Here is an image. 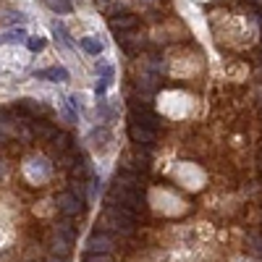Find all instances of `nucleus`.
Returning a JSON list of instances; mask_svg holds the SVG:
<instances>
[{
    "mask_svg": "<svg viewBox=\"0 0 262 262\" xmlns=\"http://www.w3.org/2000/svg\"><path fill=\"white\" fill-rule=\"evenodd\" d=\"M37 79H48V82H66L68 79V71L63 66H50V68H42V71L34 74Z\"/></svg>",
    "mask_w": 262,
    "mask_h": 262,
    "instance_id": "nucleus-12",
    "label": "nucleus"
},
{
    "mask_svg": "<svg viewBox=\"0 0 262 262\" xmlns=\"http://www.w3.org/2000/svg\"><path fill=\"white\" fill-rule=\"evenodd\" d=\"M129 136H131V142L142 144V147H152L155 139H157L155 129H147V126H142V123H134V121L129 123Z\"/></svg>",
    "mask_w": 262,
    "mask_h": 262,
    "instance_id": "nucleus-4",
    "label": "nucleus"
},
{
    "mask_svg": "<svg viewBox=\"0 0 262 262\" xmlns=\"http://www.w3.org/2000/svg\"><path fill=\"white\" fill-rule=\"evenodd\" d=\"M97 71L102 74V82H110V79H113V66L105 63V61H100V63H97Z\"/></svg>",
    "mask_w": 262,
    "mask_h": 262,
    "instance_id": "nucleus-19",
    "label": "nucleus"
},
{
    "mask_svg": "<svg viewBox=\"0 0 262 262\" xmlns=\"http://www.w3.org/2000/svg\"><path fill=\"white\" fill-rule=\"evenodd\" d=\"M84 249H87V252H105V254H113V249H116V238H113L105 228H97V231L89 233Z\"/></svg>",
    "mask_w": 262,
    "mask_h": 262,
    "instance_id": "nucleus-3",
    "label": "nucleus"
},
{
    "mask_svg": "<svg viewBox=\"0 0 262 262\" xmlns=\"http://www.w3.org/2000/svg\"><path fill=\"white\" fill-rule=\"evenodd\" d=\"M27 123L32 126V131L37 134L40 139H45V142H53L55 136H58V129H55V126H48V123H42V121H34V118H29Z\"/></svg>",
    "mask_w": 262,
    "mask_h": 262,
    "instance_id": "nucleus-11",
    "label": "nucleus"
},
{
    "mask_svg": "<svg viewBox=\"0 0 262 262\" xmlns=\"http://www.w3.org/2000/svg\"><path fill=\"white\" fill-rule=\"evenodd\" d=\"M259 157H262V147H259Z\"/></svg>",
    "mask_w": 262,
    "mask_h": 262,
    "instance_id": "nucleus-22",
    "label": "nucleus"
},
{
    "mask_svg": "<svg viewBox=\"0 0 262 262\" xmlns=\"http://www.w3.org/2000/svg\"><path fill=\"white\" fill-rule=\"evenodd\" d=\"M50 144H53V155L55 157H63V155H68L74 150V139L68 134H61V131H58V136H55Z\"/></svg>",
    "mask_w": 262,
    "mask_h": 262,
    "instance_id": "nucleus-10",
    "label": "nucleus"
},
{
    "mask_svg": "<svg viewBox=\"0 0 262 262\" xmlns=\"http://www.w3.org/2000/svg\"><path fill=\"white\" fill-rule=\"evenodd\" d=\"M48 3L50 11H55V14H71L74 6H71V0H45Z\"/></svg>",
    "mask_w": 262,
    "mask_h": 262,
    "instance_id": "nucleus-13",
    "label": "nucleus"
},
{
    "mask_svg": "<svg viewBox=\"0 0 262 262\" xmlns=\"http://www.w3.org/2000/svg\"><path fill=\"white\" fill-rule=\"evenodd\" d=\"M71 246H74L71 238H66V236L55 233V231H53V236L48 238V249H50V254H58V257H63V259H68V254H71Z\"/></svg>",
    "mask_w": 262,
    "mask_h": 262,
    "instance_id": "nucleus-5",
    "label": "nucleus"
},
{
    "mask_svg": "<svg viewBox=\"0 0 262 262\" xmlns=\"http://www.w3.org/2000/svg\"><path fill=\"white\" fill-rule=\"evenodd\" d=\"M24 40H27V32L21 29V27H19V29H11V32L6 34V37H3V42H11V45H16V42H24Z\"/></svg>",
    "mask_w": 262,
    "mask_h": 262,
    "instance_id": "nucleus-16",
    "label": "nucleus"
},
{
    "mask_svg": "<svg viewBox=\"0 0 262 262\" xmlns=\"http://www.w3.org/2000/svg\"><path fill=\"white\" fill-rule=\"evenodd\" d=\"M0 42H3V40H0Z\"/></svg>",
    "mask_w": 262,
    "mask_h": 262,
    "instance_id": "nucleus-23",
    "label": "nucleus"
},
{
    "mask_svg": "<svg viewBox=\"0 0 262 262\" xmlns=\"http://www.w3.org/2000/svg\"><path fill=\"white\" fill-rule=\"evenodd\" d=\"M53 231H55V233H61V236H66V238H71V241H76V236H79V228L74 225V218H66V215L55 220Z\"/></svg>",
    "mask_w": 262,
    "mask_h": 262,
    "instance_id": "nucleus-9",
    "label": "nucleus"
},
{
    "mask_svg": "<svg viewBox=\"0 0 262 262\" xmlns=\"http://www.w3.org/2000/svg\"><path fill=\"white\" fill-rule=\"evenodd\" d=\"M259 173H262V157H259Z\"/></svg>",
    "mask_w": 262,
    "mask_h": 262,
    "instance_id": "nucleus-21",
    "label": "nucleus"
},
{
    "mask_svg": "<svg viewBox=\"0 0 262 262\" xmlns=\"http://www.w3.org/2000/svg\"><path fill=\"white\" fill-rule=\"evenodd\" d=\"M136 16H131V14H121V16H113L110 19V29L116 32V34H123V32H131V29H136Z\"/></svg>",
    "mask_w": 262,
    "mask_h": 262,
    "instance_id": "nucleus-7",
    "label": "nucleus"
},
{
    "mask_svg": "<svg viewBox=\"0 0 262 262\" xmlns=\"http://www.w3.org/2000/svg\"><path fill=\"white\" fill-rule=\"evenodd\" d=\"M116 184L121 186H126V189H136V191H142V173H134V170H118V176H116Z\"/></svg>",
    "mask_w": 262,
    "mask_h": 262,
    "instance_id": "nucleus-8",
    "label": "nucleus"
},
{
    "mask_svg": "<svg viewBox=\"0 0 262 262\" xmlns=\"http://www.w3.org/2000/svg\"><path fill=\"white\" fill-rule=\"evenodd\" d=\"M82 262H113V254H105V252H84Z\"/></svg>",
    "mask_w": 262,
    "mask_h": 262,
    "instance_id": "nucleus-15",
    "label": "nucleus"
},
{
    "mask_svg": "<svg viewBox=\"0 0 262 262\" xmlns=\"http://www.w3.org/2000/svg\"><path fill=\"white\" fill-rule=\"evenodd\" d=\"M45 262H66V259H63V257H58V254H50V257L45 259Z\"/></svg>",
    "mask_w": 262,
    "mask_h": 262,
    "instance_id": "nucleus-20",
    "label": "nucleus"
},
{
    "mask_svg": "<svg viewBox=\"0 0 262 262\" xmlns=\"http://www.w3.org/2000/svg\"><path fill=\"white\" fill-rule=\"evenodd\" d=\"M249 246H252V252L262 257V233H252L249 236Z\"/></svg>",
    "mask_w": 262,
    "mask_h": 262,
    "instance_id": "nucleus-18",
    "label": "nucleus"
},
{
    "mask_svg": "<svg viewBox=\"0 0 262 262\" xmlns=\"http://www.w3.org/2000/svg\"><path fill=\"white\" fill-rule=\"evenodd\" d=\"M27 48H29L32 53H42V50H45V40H42V37H29V40H27Z\"/></svg>",
    "mask_w": 262,
    "mask_h": 262,
    "instance_id": "nucleus-17",
    "label": "nucleus"
},
{
    "mask_svg": "<svg viewBox=\"0 0 262 262\" xmlns=\"http://www.w3.org/2000/svg\"><path fill=\"white\" fill-rule=\"evenodd\" d=\"M82 50L89 53V55H100L102 53V42H97L95 37H84L82 40Z\"/></svg>",
    "mask_w": 262,
    "mask_h": 262,
    "instance_id": "nucleus-14",
    "label": "nucleus"
},
{
    "mask_svg": "<svg viewBox=\"0 0 262 262\" xmlns=\"http://www.w3.org/2000/svg\"><path fill=\"white\" fill-rule=\"evenodd\" d=\"M55 207H58V212L66 215V218H79V215L87 210V202L79 199L74 191H61V194L55 197Z\"/></svg>",
    "mask_w": 262,
    "mask_h": 262,
    "instance_id": "nucleus-2",
    "label": "nucleus"
},
{
    "mask_svg": "<svg viewBox=\"0 0 262 262\" xmlns=\"http://www.w3.org/2000/svg\"><path fill=\"white\" fill-rule=\"evenodd\" d=\"M110 204H123V207H131L136 212H142L144 210V194L142 191H136V189H126V186H121L113 181L110 189H108V199Z\"/></svg>",
    "mask_w": 262,
    "mask_h": 262,
    "instance_id": "nucleus-1",
    "label": "nucleus"
},
{
    "mask_svg": "<svg viewBox=\"0 0 262 262\" xmlns=\"http://www.w3.org/2000/svg\"><path fill=\"white\" fill-rule=\"evenodd\" d=\"M105 215H110V218H121V220H131V223L139 220V212L136 210L123 207V204H110V202H105Z\"/></svg>",
    "mask_w": 262,
    "mask_h": 262,
    "instance_id": "nucleus-6",
    "label": "nucleus"
}]
</instances>
